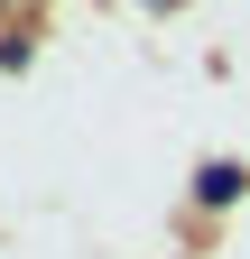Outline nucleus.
Wrapping results in <instances>:
<instances>
[{
	"instance_id": "obj_1",
	"label": "nucleus",
	"mask_w": 250,
	"mask_h": 259,
	"mask_svg": "<svg viewBox=\"0 0 250 259\" xmlns=\"http://www.w3.org/2000/svg\"><path fill=\"white\" fill-rule=\"evenodd\" d=\"M241 185H250L241 167H204V185H195V194H204V204H232V194H241Z\"/></svg>"
}]
</instances>
